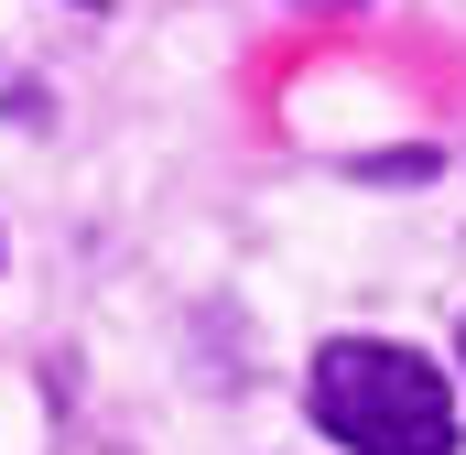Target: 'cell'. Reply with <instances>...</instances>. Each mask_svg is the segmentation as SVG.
<instances>
[{
    "instance_id": "cell-1",
    "label": "cell",
    "mask_w": 466,
    "mask_h": 455,
    "mask_svg": "<svg viewBox=\"0 0 466 455\" xmlns=\"http://www.w3.org/2000/svg\"><path fill=\"white\" fill-rule=\"evenodd\" d=\"M315 423L358 455H456V390L434 358L412 347H380V337H337L315 347V379H304Z\"/></svg>"
},
{
    "instance_id": "cell-2",
    "label": "cell",
    "mask_w": 466,
    "mask_h": 455,
    "mask_svg": "<svg viewBox=\"0 0 466 455\" xmlns=\"http://www.w3.org/2000/svg\"><path fill=\"white\" fill-rule=\"evenodd\" d=\"M326 11H337V0H326Z\"/></svg>"
}]
</instances>
